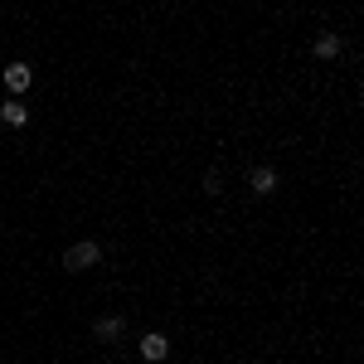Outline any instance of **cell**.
<instances>
[{
	"label": "cell",
	"mask_w": 364,
	"mask_h": 364,
	"mask_svg": "<svg viewBox=\"0 0 364 364\" xmlns=\"http://www.w3.org/2000/svg\"><path fill=\"white\" fill-rule=\"evenodd\" d=\"M102 262V243H73V248L63 252V272H87V267H97Z\"/></svg>",
	"instance_id": "6da1fadb"
},
{
	"label": "cell",
	"mask_w": 364,
	"mask_h": 364,
	"mask_svg": "<svg viewBox=\"0 0 364 364\" xmlns=\"http://www.w3.org/2000/svg\"><path fill=\"white\" fill-rule=\"evenodd\" d=\"M0 78H5V87H10V97H15V102H20V97L29 92V83H34V73H29V63H10V68H5Z\"/></svg>",
	"instance_id": "7a4b0ae2"
},
{
	"label": "cell",
	"mask_w": 364,
	"mask_h": 364,
	"mask_svg": "<svg viewBox=\"0 0 364 364\" xmlns=\"http://www.w3.org/2000/svg\"><path fill=\"white\" fill-rule=\"evenodd\" d=\"M92 336L102 340V345H117V340L127 336V316H102V321L92 326Z\"/></svg>",
	"instance_id": "3957f363"
},
{
	"label": "cell",
	"mask_w": 364,
	"mask_h": 364,
	"mask_svg": "<svg viewBox=\"0 0 364 364\" xmlns=\"http://www.w3.org/2000/svg\"><path fill=\"white\" fill-rule=\"evenodd\" d=\"M170 355V340L166 336H141V360L146 364H161Z\"/></svg>",
	"instance_id": "277c9868"
},
{
	"label": "cell",
	"mask_w": 364,
	"mask_h": 364,
	"mask_svg": "<svg viewBox=\"0 0 364 364\" xmlns=\"http://www.w3.org/2000/svg\"><path fill=\"white\" fill-rule=\"evenodd\" d=\"M340 49H345V39L331 34V29H326V34H316V44H311V54H316V58H336Z\"/></svg>",
	"instance_id": "5b68a950"
},
{
	"label": "cell",
	"mask_w": 364,
	"mask_h": 364,
	"mask_svg": "<svg viewBox=\"0 0 364 364\" xmlns=\"http://www.w3.org/2000/svg\"><path fill=\"white\" fill-rule=\"evenodd\" d=\"M248 185H252V195H272V190H277V170L257 166V170L248 175Z\"/></svg>",
	"instance_id": "8992f818"
},
{
	"label": "cell",
	"mask_w": 364,
	"mask_h": 364,
	"mask_svg": "<svg viewBox=\"0 0 364 364\" xmlns=\"http://www.w3.org/2000/svg\"><path fill=\"white\" fill-rule=\"evenodd\" d=\"M0 122H5V127H25V122H29L25 102H15V97H10V102H5V107H0Z\"/></svg>",
	"instance_id": "52a82bcc"
},
{
	"label": "cell",
	"mask_w": 364,
	"mask_h": 364,
	"mask_svg": "<svg viewBox=\"0 0 364 364\" xmlns=\"http://www.w3.org/2000/svg\"><path fill=\"white\" fill-rule=\"evenodd\" d=\"M224 190V175L219 170H204V195H219Z\"/></svg>",
	"instance_id": "ba28073f"
}]
</instances>
